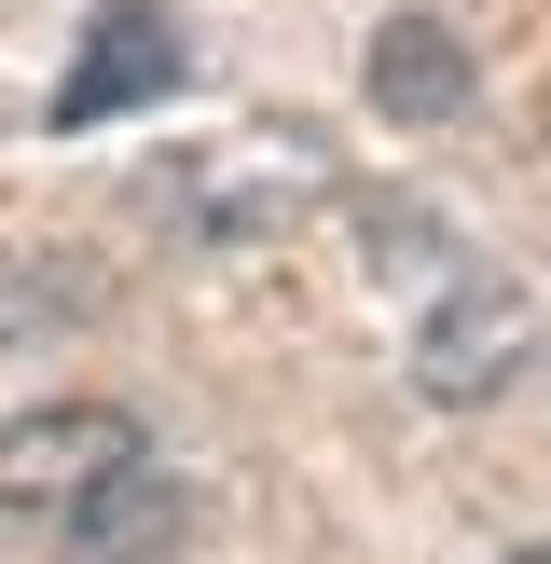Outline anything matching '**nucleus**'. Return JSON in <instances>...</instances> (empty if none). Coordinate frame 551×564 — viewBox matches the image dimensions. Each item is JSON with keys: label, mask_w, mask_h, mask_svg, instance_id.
<instances>
[{"label": "nucleus", "mask_w": 551, "mask_h": 564, "mask_svg": "<svg viewBox=\"0 0 551 564\" xmlns=\"http://www.w3.org/2000/svg\"><path fill=\"white\" fill-rule=\"evenodd\" d=\"M331 180H345V152H331L303 110H276V124H235V138L165 152L152 180H138V207H165L207 248H262V235H290L303 207H331Z\"/></svg>", "instance_id": "obj_1"}, {"label": "nucleus", "mask_w": 551, "mask_h": 564, "mask_svg": "<svg viewBox=\"0 0 551 564\" xmlns=\"http://www.w3.org/2000/svg\"><path fill=\"white\" fill-rule=\"evenodd\" d=\"M538 330H523V290L510 275H441V303L413 317V400L428 413H483L523 386Z\"/></svg>", "instance_id": "obj_2"}, {"label": "nucleus", "mask_w": 551, "mask_h": 564, "mask_svg": "<svg viewBox=\"0 0 551 564\" xmlns=\"http://www.w3.org/2000/svg\"><path fill=\"white\" fill-rule=\"evenodd\" d=\"M180 69H193V42H180V14L165 0H110L97 28H83V55H69V83H55V124H125V110H165L180 97Z\"/></svg>", "instance_id": "obj_3"}, {"label": "nucleus", "mask_w": 551, "mask_h": 564, "mask_svg": "<svg viewBox=\"0 0 551 564\" xmlns=\"http://www.w3.org/2000/svg\"><path fill=\"white\" fill-rule=\"evenodd\" d=\"M125 455H152L125 400H55V413H14L0 427V510H69L83 482H110Z\"/></svg>", "instance_id": "obj_4"}, {"label": "nucleus", "mask_w": 551, "mask_h": 564, "mask_svg": "<svg viewBox=\"0 0 551 564\" xmlns=\"http://www.w3.org/2000/svg\"><path fill=\"white\" fill-rule=\"evenodd\" d=\"M180 551H193V496L165 455H125L110 482L55 510V564H180Z\"/></svg>", "instance_id": "obj_5"}, {"label": "nucleus", "mask_w": 551, "mask_h": 564, "mask_svg": "<svg viewBox=\"0 0 551 564\" xmlns=\"http://www.w3.org/2000/svg\"><path fill=\"white\" fill-rule=\"evenodd\" d=\"M358 83H372L386 124H455V110L483 97V55H468L455 14H386L372 55H358Z\"/></svg>", "instance_id": "obj_6"}, {"label": "nucleus", "mask_w": 551, "mask_h": 564, "mask_svg": "<svg viewBox=\"0 0 551 564\" xmlns=\"http://www.w3.org/2000/svg\"><path fill=\"white\" fill-rule=\"evenodd\" d=\"M97 303H110V275H97V262L0 248V345H28V330H69V317H97Z\"/></svg>", "instance_id": "obj_7"}, {"label": "nucleus", "mask_w": 551, "mask_h": 564, "mask_svg": "<svg viewBox=\"0 0 551 564\" xmlns=\"http://www.w3.org/2000/svg\"><path fill=\"white\" fill-rule=\"evenodd\" d=\"M496 564H551V538H523V551H496Z\"/></svg>", "instance_id": "obj_8"}]
</instances>
